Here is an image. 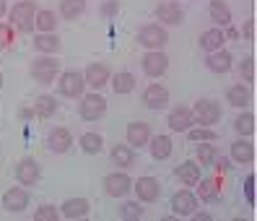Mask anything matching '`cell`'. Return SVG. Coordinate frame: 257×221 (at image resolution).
<instances>
[{"label":"cell","instance_id":"cell-47","mask_svg":"<svg viewBox=\"0 0 257 221\" xmlns=\"http://www.w3.org/2000/svg\"><path fill=\"white\" fill-rule=\"evenodd\" d=\"M192 218H195V221H203V218H210V216H208V213H192Z\"/></svg>","mask_w":257,"mask_h":221},{"label":"cell","instance_id":"cell-46","mask_svg":"<svg viewBox=\"0 0 257 221\" xmlns=\"http://www.w3.org/2000/svg\"><path fill=\"white\" fill-rule=\"evenodd\" d=\"M6 13H8V3H6V0H0V19H3Z\"/></svg>","mask_w":257,"mask_h":221},{"label":"cell","instance_id":"cell-8","mask_svg":"<svg viewBox=\"0 0 257 221\" xmlns=\"http://www.w3.org/2000/svg\"><path fill=\"white\" fill-rule=\"evenodd\" d=\"M104 112H107V99H104L99 91L81 99V117L83 120L94 123V120H99V117H104Z\"/></svg>","mask_w":257,"mask_h":221},{"label":"cell","instance_id":"cell-40","mask_svg":"<svg viewBox=\"0 0 257 221\" xmlns=\"http://www.w3.org/2000/svg\"><path fill=\"white\" fill-rule=\"evenodd\" d=\"M60 218V211L55 205H39L34 211V221H57Z\"/></svg>","mask_w":257,"mask_h":221},{"label":"cell","instance_id":"cell-25","mask_svg":"<svg viewBox=\"0 0 257 221\" xmlns=\"http://www.w3.org/2000/svg\"><path fill=\"white\" fill-rule=\"evenodd\" d=\"M151 156L154 159H159V161H164V159H169L172 156V151H174V143H172V138L169 136H151Z\"/></svg>","mask_w":257,"mask_h":221},{"label":"cell","instance_id":"cell-45","mask_svg":"<svg viewBox=\"0 0 257 221\" xmlns=\"http://www.w3.org/2000/svg\"><path fill=\"white\" fill-rule=\"evenodd\" d=\"M213 164H216V172H218V174H223L226 169L231 167V159H216Z\"/></svg>","mask_w":257,"mask_h":221},{"label":"cell","instance_id":"cell-26","mask_svg":"<svg viewBox=\"0 0 257 221\" xmlns=\"http://www.w3.org/2000/svg\"><path fill=\"white\" fill-rule=\"evenodd\" d=\"M231 161H236V164H252L254 161V146L244 138L231 143Z\"/></svg>","mask_w":257,"mask_h":221},{"label":"cell","instance_id":"cell-42","mask_svg":"<svg viewBox=\"0 0 257 221\" xmlns=\"http://www.w3.org/2000/svg\"><path fill=\"white\" fill-rule=\"evenodd\" d=\"M244 193H247V200H249V203H254V174H249V177H247Z\"/></svg>","mask_w":257,"mask_h":221},{"label":"cell","instance_id":"cell-38","mask_svg":"<svg viewBox=\"0 0 257 221\" xmlns=\"http://www.w3.org/2000/svg\"><path fill=\"white\" fill-rule=\"evenodd\" d=\"M119 218H125V221H138V218H143L141 203H122V205H119Z\"/></svg>","mask_w":257,"mask_h":221},{"label":"cell","instance_id":"cell-13","mask_svg":"<svg viewBox=\"0 0 257 221\" xmlns=\"http://www.w3.org/2000/svg\"><path fill=\"white\" fill-rule=\"evenodd\" d=\"M26 205H29V193L24 190V185L11 187L3 193V208L8 213H21V211H26Z\"/></svg>","mask_w":257,"mask_h":221},{"label":"cell","instance_id":"cell-39","mask_svg":"<svg viewBox=\"0 0 257 221\" xmlns=\"http://www.w3.org/2000/svg\"><path fill=\"white\" fill-rule=\"evenodd\" d=\"M13 39H16V29H13L11 24H0V52L8 50Z\"/></svg>","mask_w":257,"mask_h":221},{"label":"cell","instance_id":"cell-22","mask_svg":"<svg viewBox=\"0 0 257 221\" xmlns=\"http://www.w3.org/2000/svg\"><path fill=\"white\" fill-rule=\"evenodd\" d=\"M205 65L213 70V73H229L234 65V57L229 50H216V52H208V60Z\"/></svg>","mask_w":257,"mask_h":221},{"label":"cell","instance_id":"cell-5","mask_svg":"<svg viewBox=\"0 0 257 221\" xmlns=\"http://www.w3.org/2000/svg\"><path fill=\"white\" fill-rule=\"evenodd\" d=\"M86 88V81L78 70H65L63 76L57 78V91L63 94L65 99H78Z\"/></svg>","mask_w":257,"mask_h":221},{"label":"cell","instance_id":"cell-33","mask_svg":"<svg viewBox=\"0 0 257 221\" xmlns=\"http://www.w3.org/2000/svg\"><path fill=\"white\" fill-rule=\"evenodd\" d=\"M195 154H198V164L203 167H213V161L218 159V149L213 146V141H203Z\"/></svg>","mask_w":257,"mask_h":221},{"label":"cell","instance_id":"cell-18","mask_svg":"<svg viewBox=\"0 0 257 221\" xmlns=\"http://www.w3.org/2000/svg\"><path fill=\"white\" fill-rule=\"evenodd\" d=\"M151 141V125L148 123H130L127 125V146L130 149H143Z\"/></svg>","mask_w":257,"mask_h":221},{"label":"cell","instance_id":"cell-17","mask_svg":"<svg viewBox=\"0 0 257 221\" xmlns=\"http://www.w3.org/2000/svg\"><path fill=\"white\" fill-rule=\"evenodd\" d=\"M47 146L55 151V154H65L70 146H73V136H70V130L63 128V125H57L47 133Z\"/></svg>","mask_w":257,"mask_h":221},{"label":"cell","instance_id":"cell-16","mask_svg":"<svg viewBox=\"0 0 257 221\" xmlns=\"http://www.w3.org/2000/svg\"><path fill=\"white\" fill-rule=\"evenodd\" d=\"M156 19L166 26H177V24H182L185 19V11L179 3H172V0H166V3H159L156 6Z\"/></svg>","mask_w":257,"mask_h":221},{"label":"cell","instance_id":"cell-28","mask_svg":"<svg viewBox=\"0 0 257 221\" xmlns=\"http://www.w3.org/2000/svg\"><path fill=\"white\" fill-rule=\"evenodd\" d=\"M34 26H37V32L39 34H52L55 29H57V16H55V11H37V16H34Z\"/></svg>","mask_w":257,"mask_h":221},{"label":"cell","instance_id":"cell-4","mask_svg":"<svg viewBox=\"0 0 257 221\" xmlns=\"http://www.w3.org/2000/svg\"><path fill=\"white\" fill-rule=\"evenodd\" d=\"M141 65H143V73L148 78H161L164 73L169 70V57H166L164 50H148L143 55Z\"/></svg>","mask_w":257,"mask_h":221},{"label":"cell","instance_id":"cell-48","mask_svg":"<svg viewBox=\"0 0 257 221\" xmlns=\"http://www.w3.org/2000/svg\"><path fill=\"white\" fill-rule=\"evenodd\" d=\"M0 88H3V73H0Z\"/></svg>","mask_w":257,"mask_h":221},{"label":"cell","instance_id":"cell-6","mask_svg":"<svg viewBox=\"0 0 257 221\" xmlns=\"http://www.w3.org/2000/svg\"><path fill=\"white\" fill-rule=\"evenodd\" d=\"M104 190H107L109 198H125L133 190V180L127 172H112L104 177Z\"/></svg>","mask_w":257,"mask_h":221},{"label":"cell","instance_id":"cell-44","mask_svg":"<svg viewBox=\"0 0 257 221\" xmlns=\"http://www.w3.org/2000/svg\"><path fill=\"white\" fill-rule=\"evenodd\" d=\"M117 11H119V3H114V0H109L107 6H101V13H104V16H114Z\"/></svg>","mask_w":257,"mask_h":221},{"label":"cell","instance_id":"cell-11","mask_svg":"<svg viewBox=\"0 0 257 221\" xmlns=\"http://www.w3.org/2000/svg\"><path fill=\"white\" fill-rule=\"evenodd\" d=\"M172 211L179 218H187L198 211V198H195L190 190H179V193L172 195Z\"/></svg>","mask_w":257,"mask_h":221},{"label":"cell","instance_id":"cell-37","mask_svg":"<svg viewBox=\"0 0 257 221\" xmlns=\"http://www.w3.org/2000/svg\"><path fill=\"white\" fill-rule=\"evenodd\" d=\"M187 136H190L192 143H203V141H216V138H218L213 130H210V128H203V125H200V128L192 125V128L187 130Z\"/></svg>","mask_w":257,"mask_h":221},{"label":"cell","instance_id":"cell-34","mask_svg":"<svg viewBox=\"0 0 257 221\" xmlns=\"http://www.w3.org/2000/svg\"><path fill=\"white\" fill-rule=\"evenodd\" d=\"M83 11H86V0H63V3H60V16L68 19V21L78 19Z\"/></svg>","mask_w":257,"mask_h":221},{"label":"cell","instance_id":"cell-36","mask_svg":"<svg viewBox=\"0 0 257 221\" xmlns=\"http://www.w3.org/2000/svg\"><path fill=\"white\" fill-rule=\"evenodd\" d=\"M101 146H104V138L99 136V133H83L81 136V149L86 154H99Z\"/></svg>","mask_w":257,"mask_h":221},{"label":"cell","instance_id":"cell-14","mask_svg":"<svg viewBox=\"0 0 257 221\" xmlns=\"http://www.w3.org/2000/svg\"><path fill=\"white\" fill-rule=\"evenodd\" d=\"M143 104L148 109H161L169 104V88L161 86V83H151L146 86V91H143Z\"/></svg>","mask_w":257,"mask_h":221},{"label":"cell","instance_id":"cell-24","mask_svg":"<svg viewBox=\"0 0 257 221\" xmlns=\"http://www.w3.org/2000/svg\"><path fill=\"white\" fill-rule=\"evenodd\" d=\"M223 44H226V32L223 29H208V32L200 34V47L205 52H216V50H223Z\"/></svg>","mask_w":257,"mask_h":221},{"label":"cell","instance_id":"cell-9","mask_svg":"<svg viewBox=\"0 0 257 221\" xmlns=\"http://www.w3.org/2000/svg\"><path fill=\"white\" fill-rule=\"evenodd\" d=\"M13 172H16V182H19V185H24V187L37 185V182H39V177H42L39 164H37L34 159H21L19 164L13 167Z\"/></svg>","mask_w":257,"mask_h":221},{"label":"cell","instance_id":"cell-12","mask_svg":"<svg viewBox=\"0 0 257 221\" xmlns=\"http://www.w3.org/2000/svg\"><path fill=\"white\" fill-rule=\"evenodd\" d=\"M109 78H112V70H109V65H107V63H94V65H88V68H86V73H83L86 86L96 88V91H99L101 86H107V83H109Z\"/></svg>","mask_w":257,"mask_h":221},{"label":"cell","instance_id":"cell-2","mask_svg":"<svg viewBox=\"0 0 257 221\" xmlns=\"http://www.w3.org/2000/svg\"><path fill=\"white\" fill-rule=\"evenodd\" d=\"M192 115H195V123H198V125L210 128V125L221 123L223 109H221V104L216 99H198V101H195V107H192Z\"/></svg>","mask_w":257,"mask_h":221},{"label":"cell","instance_id":"cell-23","mask_svg":"<svg viewBox=\"0 0 257 221\" xmlns=\"http://www.w3.org/2000/svg\"><path fill=\"white\" fill-rule=\"evenodd\" d=\"M177 180L187 187H195L200 182V164L198 161H182V164L177 167Z\"/></svg>","mask_w":257,"mask_h":221},{"label":"cell","instance_id":"cell-32","mask_svg":"<svg viewBox=\"0 0 257 221\" xmlns=\"http://www.w3.org/2000/svg\"><path fill=\"white\" fill-rule=\"evenodd\" d=\"M34 47L42 55H55V52H60V39H57V34H37Z\"/></svg>","mask_w":257,"mask_h":221},{"label":"cell","instance_id":"cell-29","mask_svg":"<svg viewBox=\"0 0 257 221\" xmlns=\"http://www.w3.org/2000/svg\"><path fill=\"white\" fill-rule=\"evenodd\" d=\"M109 81H112V91L114 94H130L133 88H135V76H133V73H127V70L114 73Z\"/></svg>","mask_w":257,"mask_h":221},{"label":"cell","instance_id":"cell-3","mask_svg":"<svg viewBox=\"0 0 257 221\" xmlns=\"http://www.w3.org/2000/svg\"><path fill=\"white\" fill-rule=\"evenodd\" d=\"M138 42L146 50H164L166 42H169V34H166V29L161 24H146L138 32Z\"/></svg>","mask_w":257,"mask_h":221},{"label":"cell","instance_id":"cell-1","mask_svg":"<svg viewBox=\"0 0 257 221\" xmlns=\"http://www.w3.org/2000/svg\"><path fill=\"white\" fill-rule=\"evenodd\" d=\"M34 16H37V3L34 0H21L11 8V26L21 34H29L34 29Z\"/></svg>","mask_w":257,"mask_h":221},{"label":"cell","instance_id":"cell-41","mask_svg":"<svg viewBox=\"0 0 257 221\" xmlns=\"http://www.w3.org/2000/svg\"><path fill=\"white\" fill-rule=\"evenodd\" d=\"M241 78L247 83H254V57H247V60L241 63Z\"/></svg>","mask_w":257,"mask_h":221},{"label":"cell","instance_id":"cell-21","mask_svg":"<svg viewBox=\"0 0 257 221\" xmlns=\"http://www.w3.org/2000/svg\"><path fill=\"white\" fill-rule=\"evenodd\" d=\"M226 101H229L231 107H239V109L249 107V101H252L249 86H244V83H234V86H229V88H226Z\"/></svg>","mask_w":257,"mask_h":221},{"label":"cell","instance_id":"cell-27","mask_svg":"<svg viewBox=\"0 0 257 221\" xmlns=\"http://www.w3.org/2000/svg\"><path fill=\"white\" fill-rule=\"evenodd\" d=\"M208 13H210V21L221 24L223 29L231 24V8L223 3V0H210L208 3Z\"/></svg>","mask_w":257,"mask_h":221},{"label":"cell","instance_id":"cell-19","mask_svg":"<svg viewBox=\"0 0 257 221\" xmlns=\"http://www.w3.org/2000/svg\"><path fill=\"white\" fill-rule=\"evenodd\" d=\"M221 190H223V177L216 172V177L198 182V198H203L205 203H213L221 198Z\"/></svg>","mask_w":257,"mask_h":221},{"label":"cell","instance_id":"cell-20","mask_svg":"<svg viewBox=\"0 0 257 221\" xmlns=\"http://www.w3.org/2000/svg\"><path fill=\"white\" fill-rule=\"evenodd\" d=\"M88 211H91V205H88L86 198H70V200H65L63 205H60V216H65V218H70V221L86 218Z\"/></svg>","mask_w":257,"mask_h":221},{"label":"cell","instance_id":"cell-7","mask_svg":"<svg viewBox=\"0 0 257 221\" xmlns=\"http://www.w3.org/2000/svg\"><path fill=\"white\" fill-rule=\"evenodd\" d=\"M133 193L138 195V203H156L161 195V185L156 177H138L133 182Z\"/></svg>","mask_w":257,"mask_h":221},{"label":"cell","instance_id":"cell-15","mask_svg":"<svg viewBox=\"0 0 257 221\" xmlns=\"http://www.w3.org/2000/svg\"><path fill=\"white\" fill-rule=\"evenodd\" d=\"M195 125V115H192V107H174L169 112V128L174 133H187L190 128Z\"/></svg>","mask_w":257,"mask_h":221},{"label":"cell","instance_id":"cell-31","mask_svg":"<svg viewBox=\"0 0 257 221\" xmlns=\"http://www.w3.org/2000/svg\"><path fill=\"white\" fill-rule=\"evenodd\" d=\"M112 161H114V164H117L119 169H127V167H133V164H135V154H133L130 146L117 143L114 149H112Z\"/></svg>","mask_w":257,"mask_h":221},{"label":"cell","instance_id":"cell-30","mask_svg":"<svg viewBox=\"0 0 257 221\" xmlns=\"http://www.w3.org/2000/svg\"><path fill=\"white\" fill-rule=\"evenodd\" d=\"M55 109H57V99L50 96V94H39V96L34 99V107H32V112H34L37 117H52Z\"/></svg>","mask_w":257,"mask_h":221},{"label":"cell","instance_id":"cell-35","mask_svg":"<svg viewBox=\"0 0 257 221\" xmlns=\"http://www.w3.org/2000/svg\"><path fill=\"white\" fill-rule=\"evenodd\" d=\"M234 130L239 133V136H252L254 133V115L252 112H241V115H236V120H234Z\"/></svg>","mask_w":257,"mask_h":221},{"label":"cell","instance_id":"cell-10","mask_svg":"<svg viewBox=\"0 0 257 221\" xmlns=\"http://www.w3.org/2000/svg\"><path fill=\"white\" fill-rule=\"evenodd\" d=\"M32 76L39 81V83H44V86H50L52 81H55V76H57V60L55 57H37V60L32 63Z\"/></svg>","mask_w":257,"mask_h":221},{"label":"cell","instance_id":"cell-43","mask_svg":"<svg viewBox=\"0 0 257 221\" xmlns=\"http://www.w3.org/2000/svg\"><path fill=\"white\" fill-rule=\"evenodd\" d=\"M241 34H244L249 42L254 39V19H249V21H244V29H241Z\"/></svg>","mask_w":257,"mask_h":221}]
</instances>
